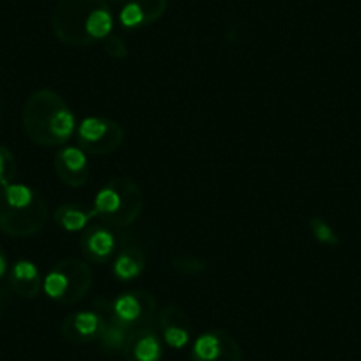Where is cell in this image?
I'll list each match as a JSON object with an SVG mask.
<instances>
[{"mask_svg":"<svg viewBox=\"0 0 361 361\" xmlns=\"http://www.w3.org/2000/svg\"><path fill=\"white\" fill-rule=\"evenodd\" d=\"M158 326L161 340L172 349H183L190 343L193 333L188 315L176 305H166L158 314Z\"/></svg>","mask_w":361,"mask_h":361,"instance_id":"obj_11","label":"cell"},{"mask_svg":"<svg viewBox=\"0 0 361 361\" xmlns=\"http://www.w3.org/2000/svg\"><path fill=\"white\" fill-rule=\"evenodd\" d=\"M80 246L92 262L99 264L109 262L114 253L117 252L116 235L105 225H92L87 228L80 239Z\"/></svg>","mask_w":361,"mask_h":361,"instance_id":"obj_14","label":"cell"},{"mask_svg":"<svg viewBox=\"0 0 361 361\" xmlns=\"http://www.w3.org/2000/svg\"><path fill=\"white\" fill-rule=\"evenodd\" d=\"M112 2H124V0H112Z\"/></svg>","mask_w":361,"mask_h":361,"instance_id":"obj_24","label":"cell"},{"mask_svg":"<svg viewBox=\"0 0 361 361\" xmlns=\"http://www.w3.org/2000/svg\"><path fill=\"white\" fill-rule=\"evenodd\" d=\"M123 353L126 361H161L163 342L154 324L130 329Z\"/></svg>","mask_w":361,"mask_h":361,"instance_id":"obj_9","label":"cell"},{"mask_svg":"<svg viewBox=\"0 0 361 361\" xmlns=\"http://www.w3.org/2000/svg\"><path fill=\"white\" fill-rule=\"evenodd\" d=\"M145 267V253L138 246H124L114 262V275L123 282H131L142 275Z\"/></svg>","mask_w":361,"mask_h":361,"instance_id":"obj_16","label":"cell"},{"mask_svg":"<svg viewBox=\"0 0 361 361\" xmlns=\"http://www.w3.org/2000/svg\"><path fill=\"white\" fill-rule=\"evenodd\" d=\"M103 47H105V51L114 59H123L128 57V47L124 44V41L117 36H109L106 39H103Z\"/></svg>","mask_w":361,"mask_h":361,"instance_id":"obj_22","label":"cell"},{"mask_svg":"<svg viewBox=\"0 0 361 361\" xmlns=\"http://www.w3.org/2000/svg\"><path fill=\"white\" fill-rule=\"evenodd\" d=\"M92 286V269L80 259H64L43 280V289L48 298L62 305H75L82 301Z\"/></svg>","mask_w":361,"mask_h":361,"instance_id":"obj_5","label":"cell"},{"mask_svg":"<svg viewBox=\"0 0 361 361\" xmlns=\"http://www.w3.org/2000/svg\"><path fill=\"white\" fill-rule=\"evenodd\" d=\"M172 267L176 271H179L180 275H186V276H197L200 275L202 271H206L207 264L204 260L197 259V257H176L172 260Z\"/></svg>","mask_w":361,"mask_h":361,"instance_id":"obj_21","label":"cell"},{"mask_svg":"<svg viewBox=\"0 0 361 361\" xmlns=\"http://www.w3.org/2000/svg\"><path fill=\"white\" fill-rule=\"evenodd\" d=\"M94 214V213H92ZM90 213H85L83 207L76 206V204H64V206L57 207L54 214V220L59 227H62L64 231L69 232H76L82 231L87 224H89Z\"/></svg>","mask_w":361,"mask_h":361,"instance_id":"obj_17","label":"cell"},{"mask_svg":"<svg viewBox=\"0 0 361 361\" xmlns=\"http://www.w3.org/2000/svg\"><path fill=\"white\" fill-rule=\"evenodd\" d=\"M106 317L99 312H76L68 315L61 324V333L71 343H89L99 340Z\"/></svg>","mask_w":361,"mask_h":361,"instance_id":"obj_10","label":"cell"},{"mask_svg":"<svg viewBox=\"0 0 361 361\" xmlns=\"http://www.w3.org/2000/svg\"><path fill=\"white\" fill-rule=\"evenodd\" d=\"M169 8V0H128L121 11V23L126 29H138L156 23Z\"/></svg>","mask_w":361,"mask_h":361,"instance_id":"obj_13","label":"cell"},{"mask_svg":"<svg viewBox=\"0 0 361 361\" xmlns=\"http://www.w3.org/2000/svg\"><path fill=\"white\" fill-rule=\"evenodd\" d=\"M47 220L48 204L39 192L16 183L0 190V232L11 238H30Z\"/></svg>","mask_w":361,"mask_h":361,"instance_id":"obj_3","label":"cell"},{"mask_svg":"<svg viewBox=\"0 0 361 361\" xmlns=\"http://www.w3.org/2000/svg\"><path fill=\"white\" fill-rule=\"evenodd\" d=\"M9 282L15 294L25 300H34L43 289V279L36 264L30 260H18L9 273Z\"/></svg>","mask_w":361,"mask_h":361,"instance_id":"obj_15","label":"cell"},{"mask_svg":"<svg viewBox=\"0 0 361 361\" xmlns=\"http://www.w3.org/2000/svg\"><path fill=\"white\" fill-rule=\"evenodd\" d=\"M54 169L69 188H80L89 180V161L80 147H62L54 158Z\"/></svg>","mask_w":361,"mask_h":361,"instance_id":"obj_12","label":"cell"},{"mask_svg":"<svg viewBox=\"0 0 361 361\" xmlns=\"http://www.w3.org/2000/svg\"><path fill=\"white\" fill-rule=\"evenodd\" d=\"M8 273V257H6L4 250L0 246V279Z\"/></svg>","mask_w":361,"mask_h":361,"instance_id":"obj_23","label":"cell"},{"mask_svg":"<svg viewBox=\"0 0 361 361\" xmlns=\"http://www.w3.org/2000/svg\"><path fill=\"white\" fill-rule=\"evenodd\" d=\"M106 317V324L103 328L102 336H99V342H102V347L109 353H116V350H123L124 342L128 338V333L130 329L124 324H121L117 319H114L110 315V310L103 314Z\"/></svg>","mask_w":361,"mask_h":361,"instance_id":"obj_18","label":"cell"},{"mask_svg":"<svg viewBox=\"0 0 361 361\" xmlns=\"http://www.w3.org/2000/svg\"><path fill=\"white\" fill-rule=\"evenodd\" d=\"M110 315L128 329L138 326H152L156 315V300L145 290H133L117 298L112 303Z\"/></svg>","mask_w":361,"mask_h":361,"instance_id":"obj_7","label":"cell"},{"mask_svg":"<svg viewBox=\"0 0 361 361\" xmlns=\"http://www.w3.org/2000/svg\"><path fill=\"white\" fill-rule=\"evenodd\" d=\"M18 176V165L11 149L0 145V186H9Z\"/></svg>","mask_w":361,"mask_h":361,"instance_id":"obj_19","label":"cell"},{"mask_svg":"<svg viewBox=\"0 0 361 361\" xmlns=\"http://www.w3.org/2000/svg\"><path fill=\"white\" fill-rule=\"evenodd\" d=\"M308 225H310L314 238L317 239L319 243H322V245L336 246L340 243V238L335 232V228H333L328 221L322 220V218H310Z\"/></svg>","mask_w":361,"mask_h":361,"instance_id":"obj_20","label":"cell"},{"mask_svg":"<svg viewBox=\"0 0 361 361\" xmlns=\"http://www.w3.org/2000/svg\"><path fill=\"white\" fill-rule=\"evenodd\" d=\"M144 209V195L130 177L109 180L94 200V214L109 227H130Z\"/></svg>","mask_w":361,"mask_h":361,"instance_id":"obj_4","label":"cell"},{"mask_svg":"<svg viewBox=\"0 0 361 361\" xmlns=\"http://www.w3.org/2000/svg\"><path fill=\"white\" fill-rule=\"evenodd\" d=\"M192 361H243V353L231 333L209 329L193 342Z\"/></svg>","mask_w":361,"mask_h":361,"instance_id":"obj_8","label":"cell"},{"mask_svg":"<svg viewBox=\"0 0 361 361\" xmlns=\"http://www.w3.org/2000/svg\"><path fill=\"white\" fill-rule=\"evenodd\" d=\"M23 130L27 137L43 147H61L75 133L76 121L61 94L51 89L36 90L23 105Z\"/></svg>","mask_w":361,"mask_h":361,"instance_id":"obj_2","label":"cell"},{"mask_svg":"<svg viewBox=\"0 0 361 361\" xmlns=\"http://www.w3.org/2000/svg\"><path fill=\"white\" fill-rule=\"evenodd\" d=\"M124 137L123 126L106 117H87L76 131L80 149L94 156L116 152L124 144Z\"/></svg>","mask_w":361,"mask_h":361,"instance_id":"obj_6","label":"cell"},{"mask_svg":"<svg viewBox=\"0 0 361 361\" xmlns=\"http://www.w3.org/2000/svg\"><path fill=\"white\" fill-rule=\"evenodd\" d=\"M112 27L106 0H59L51 11V30L69 47H90L106 39Z\"/></svg>","mask_w":361,"mask_h":361,"instance_id":"obj_1","label":"cell"}]
</instances>
